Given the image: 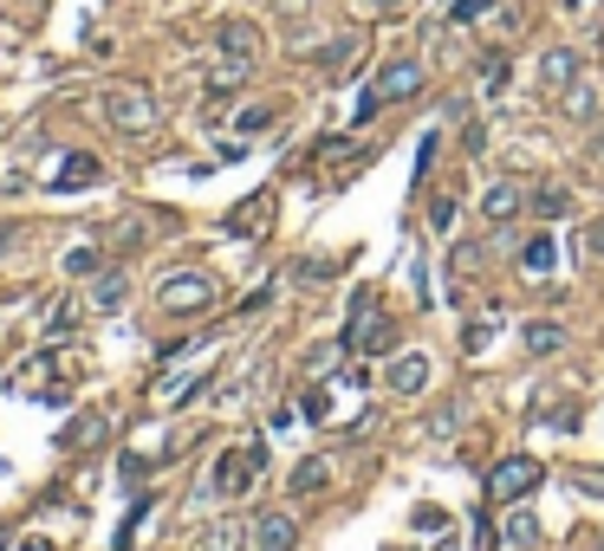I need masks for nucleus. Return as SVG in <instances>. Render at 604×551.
Wrapping results in <instances>:
<instances>
[{"label": "nucleus", "instance_id": "nucleus-29", "mask_svg": "<svg viewBox=\"0 0 604 551\" xmlns=\"http://www.w3.org/2000/svg\"><path fill=\"white\" fill-rule=\"evenodd\" d=\"M488 344H494V318H475V325L461 331V351H468V357H481Z\"/></svg>", "mask_w": 604, "mask_h": 551}, {"label": "nucleus", "instance_id": "nucleus-26", "mask_svg": "<svg viewBox=\"0 0 604 551\" xmlns=\"http://www.w3.org/2000/svg\"><path fill=\"white\" fill-rule=\"evenodd\" d=\"M66 273H72V279H91V273H105V254L85 240V247H72V254H66Z\"/></svg>", "mask_w": 604, "mask_h": 551}, {"label": "nucleus", "instance_id": "nucleus-6", "mask_svg": "<svg viewBox=\"0 0 604 551\" xmlns=\"http://www.w3.org/2000/svg\"><path fill=\"white\" fill-rule=\"evenodd\" d=\"M261 468H266V447H261V441H241V447H227V454H222V468H215V493H222V500L247 493Z\"/></svg>", "mask_w": 604, "mask_h": 551}, {"label": "nucleus", "instance_id": "nucleus-32", "mask_svg": "<svg viewBox=\"0 0 604 551\" xmlns=\"http://www.w3.org/2000/svg\"><path fill=\"white\" fill-rule=\"evenodd\" d=\"M539 422H553V429H578V403H559V409H539Z\"/></svg>", "mask_w": 604, "mask_h": 551}, {"label": "nucleus", "instance_id": "nucleus-2", "mask_svg": "<svg viewBox=\"0 0 604 551\" xmlns=\"http://www.w3.org/2000/svg\"><path fill=\"white\" fill-rule=\"evenodd\" d=\"M156 305H163L169 318H202V312L215 305V279H208V273H163Z\"/></svg>", "mask_w": 604, "mask_h": 551}, {"label": "nucleus", "instance_id": "nucleus-18", "mask_svg": "<svg viewBox=\"0 0 604 551\" xmlns=\"http://www.w3.org/2000/svg\"><path fill=\"white\" fill-rule=\"evenodd\" d=\"M572 337H566V325H553V318H533L527 325V351L533 357H553V351H566Z\"/></svg>", "mask_w": 604, "mask_h": 551}, {"label": "nucleus", "instance_id": "nucleus-21", "mask_svg": "<svg viewBox=\"0 0 604 551\" xmlns=\"http://www.w3.org/2000/svg\"><path fill=\"white\" fill-rule=\"evenodd\" d=\"M202 390H208V370H189V376L163 383V390H156V403H163V409H176V403H189V396H202Z\"/></svg>", "mask_w": 604, "mask_h": 551}, {"label": "nucleus", "instance_id": "nucleus-17", "mask_svg": "<svg viewBox=\"0 0 604 551\" xmlns=\"http://www.w3.org/2000/svg\"><path fill=\"white\" fill-rule=\"evenodd\" d=\"M553 266H559V240H553V234H533L527 247H520V273H533V279H546Z\"/></svg>", "mask_w": 604, "mask_h": 551}, {"label": "nucleus", "instance_id": "nucleus-12", "mask_svg": "<svg viewBox=\"0 0 604 551\" xmlns=\"http://www.w3.org/2000/svg\"><path fill=\"white\" fill-rule=\"evenodd\" d=\"M247 545H254V532H241V519H208L195 532V551H247Z\"/></svg>", "mask_w": 604, "mask_h": 551}, {"label": "nucleus", "instance_id": "nucleus-19", "mask_svg": "<svg viewBox=\"0 0 604 551\" xmlns=\"http://www.w3.org/2000/svg\"><path fill=\"white\" fill-rule=\"evenodd\" d=\"M527 208H533L539 220H566V215H572V188H533Z\"/></svg>", "mask_w": 604, "mask_h": 551}, {"label": "nucleus", "instance_id": "nucleus-24", "mask_svg": "<svg viewBox=\"0 0 604 551\" xmlns=\"http://www.w3.org/2000/svg\"><path fill=\"white\" fill-rule=\"evenodd\" d=\"M507 78H514L507 52H488V59H481V91H488V98H500V91H507Z\"/></svg>", "mask_w": 604, "mask_h": 551}, {"label": "nucleus", "instance_id": "nucleus-8", "mask_svg": "<svg viewBox=\"0 0 604 551\" xmlns=\"http://www.w3.org/2000/svg\"><path fill=\"white\" fill-rule=\"evenodd\" d=\"M254 551H293L300 545V525H293V513L286 506H266V513H254Z\"/></svg>", "mask_w": 604, "mask_h": 551}, {"label": "nucleus", "instance_id": "nucleus-4", "mask_svg": "<svg viewBox=\"0 0 604 551\" xmlns=\"http://www.w3.org/2000/svg\"><path fill=\"white\" fill-rule=\"evenodd\" d=\"M422 59H410V52H403V59H383L378 66V85H371V98H378V110L383 105H410V98H422Z\"/></svg>", "mask_w": 604, "mask_h": 551}, {"label": "nucleus", "instance_id": "nucleus-31", "mask_svg": "<svg viewBox=\"0 0 604 551\" xmlns=\"http://www.w3.org/2000/svg\"><path fill=\"white\" fill-rule=\"evenodd\" d=\"M266 124H273V105H254V110H241V124H234V130H241V137H254V130H266Z\"/></svg>", "mask_w": 604, "mask_h": 551}, {"label": "nucleus", "instance_id": "nucleus-11", "mask_svg": "<svg viewBox=\"0 0 604 551\" xmlns=\"http://www.w3.org/2000/svg\"><path fill=\"white\" fill-rule=\"evenodd\" d=\"M312 59H319V72L344 78L351 66H358V59H364V33H339V39H325V46H319Z\"/></svg>", "mask_w": 604, "mask_h": 551}, {"label": "nucleus", "instance_id": "nucleus-38", "mask_svg": "<svg viewBox=\"0 0 604 551\" xmlns=\"http://www.w3.org/2000/svg\"><path fill=\"white\" fill-rule=\"evenodd\" d=\"M429 163H436V137H422V149H416V183L429 176Z\"/></svg>", "mask_w": 604, "mask_h": 551}, {"label": "nucleus", "instance_id": "nucleus-33", "mask_svg": "<svg viewBox=\"0 0 604 551\" xmlns=\"http://www.w3.org/2000/svg\"><path fill=\"white\" fill-rule=\"evenodd\" d=\"M429 227H442V234L455 227V201H449V195H436V201H429Z\"/></svg>", "mask_w": 604, "mask_h": 551}, {"label": "nucleus", "instance_id": "nucleus-25", "mask_svg": "<svg viewBox=\"0 0 604 551\" xmlns=\"http://www.w3.org/2000/svg\"><path fill=\"white\" fill-rule=\"evenodd\" d=\"M266 215H273V195H254L247 208H234V215H227V227H234V234H241V227H266Z\"/></svg>", "mask_w": 604, "mask_h": 551}, {"label": "nucleus", "instance_id": "nucleus-28", "mask_svg": "<svg viewBox=\"0 0 604 551\" xmlns=\"http://www.w3.org/2000/svg\"><path fill=\"white\" fill-rule=\"evenodd\" d=\"M332 396H339V390H332V383H319V390H305V415H312V422H332Z\"/></svg>", "mask_w": 604, "mask_h": 551}, {"label": "nucleus", "instance_id": "nucleus-27", "mask_svg": "<svg viewBox=\"0 0 604 551\" xmlns=\"http://www.w3.org/2000/svg\"><path fill=\"white\" fill-rule=\"evenodd\" d=\"M578 259H585V266H604V220H592V227L578 234Z\"/></svg>", "mask_w": 604, "mask_h": 551}, {"label": "nucleus", "instance_id": "nucleus-15", "mask_svg": "<svg viewBox=\"0 0 604 551\" xmlns=\"http://www.w3.org/2000/svg\"><path fill=\"white\" fill-rule=\"evenodd\" d=\"M520 208H527V195H520L514 183H494L488 195H481V215H488L494 227H507V220L520 215Z\"/></svg>", "mask_w": 604, "mask_h": 551}, {"label": "nucleus", "instance_id": "nucleus-39", "mask_svg": "<svg viewBox=\"0 0 604 551\" xmlns=\"http://www.w3.org/2000/svg\"><path fill=\"white\" fill-rule=\"evenodd\" d=\"M592 169H604V130L592 137Z\"/></svg>", "mask_w": 604, "mask_h": 551}, {"label": "nucleus", "instance_id": "nucleus-37", "mask_svg": "<svg viewBox=\"0 0 604 551\" xmlns=\"http://www.w3.org/2000/svg\"><path fill=\"white\" fill-rule=\"evenodd\" d=\"M572 486H578L585 500H604V474H578V480H572Z\"/></svg>", "mask_w": 604, "mask_h": 551}, {"label": "nucleus", "instance_id": "nucleus-20", "mask_svg": "<svg viewBox=\"0 0 604 551\" xmlns=\"http://www.w3.org/2000/svg\"><path fill=\"white\" fill-rule=\"evenodd\" d=\"M559 110H566V117H598V85L572 78L566 91H559Z\"/></svg>", "mask_w": 604, "mask_h": 551}, {"label": "nucleus", "instance_id": "nucleus-23", "mask_svg": "<svg viewBox=\"0 0 604 551\" xmlns=\"http://www.w3.org/2000/svg\"><path fill=\"white\" fill-rule=\"evenodd\" d=\"M344 351H351V344H312V351H305V376H332V370L344 364Z\"/></svg>", "mask_w": 604, "mask_h": 551}, {"label": "nucleus", "instance_id": "nucleus-41", "mask_svg": "<svg viewBox=\"0 0 604 551\" xmlns=\"http://www.w3.org/2000/svg\"><path fill=\"white\" fill-rule=\"evenodd\" d=\"M566 7H572V13H578V7H585V0H566Z\"/></svg>", "mask_w": 604, "mask_h": 551}, {"label": "nucleus", "instance_id": "nucleus-7", "mask_svg": "<svg viewBox=\"0 0 604 551\" xmlns=\"http://www.w3.org/2000/svg\"><path fill=\"white\" fill-rule=\"evenodd\" d=\"M429 376H436V364H429L422 351H397V357L383 364V383H390V396H422V390H429Z\"/></svg>", "mask_w": 604, "mask_h": 551}, {"label": "nucleus", "instance_id": "nucleus-1", "mask_svg": "<svg viewBox=\"0 0 604 551\" xmlns=\"http://www.w3.org/2000/svg\"><path fill=\"white\" fill-rule=\"evenodd\" d=\"M105 117H111L117 137H150L156 130V98L144 85H111L105 91Z\"/></svg>", "mask_w": 604, "mask_h": 551}, {"label": "nucleus", "instance_id": "nucleus-36", "mask_svg": "<svg viewBox=\"0 0 604 551\" xmlns=\"http://www.w3.org/2000/svg\"><path fill=\"white\" fill-rule=\"evenodd\" d=\"M481 259H488V254H481V247H455V273H475Z\"/></svg>", "mask_w": 604, "mask_h": 551}, {"label": "nucleus", "instance_id": "nucleus-40", "mask_svg": "<svg viewBox=\"0 0 604 551\" xmlns=\"http://www.w3.org/2000/svg\"><path fill=\"white\" fill-rule=\"evenodd\" d=\"M20 551H52V545H46V539H33V545H20Z\"/></svg>", "mask_w": 604, "mask_h": 551}, {"label": "nucleus", "instance_id": "nucleus-16", "mask_svg": "<svg viewBox=\"0 0 604 551\" xmlns=\"http://www.w3.org/2000/svg\"><path fill=\"white\" fill-rule=\"evenodd\" d=\"M500 545H514V551L539 545V519H533V506H514V513L500 519Z\"/></svg>", "mask_w": 604, "mask_h": 551}, {"label": "nucleus", "instance_id": "nucleus-34", "mask_svg": "<svg viewBox=\"0 0 604 551\" xmlns=\"http://www.w3.org/2000/svg\"><path fill=\"white\" fill-rule=\"evenodd\" d=\"M364 7H371V13H378V20H397V13H410L416 0H364Z\"/></svg>", "mask_w": 604, "mask_h": 551}, {"label": "nucleus", "instance_id": "nucleus-13", "mask_svg": "<svg viewBox=\"0 0 604 551\" xmlns=\"http://www.w3.org/2000/svg\"><path fill=\"white\" fill-rule=\"evenodd\" d=\"M85 298H91V312H124V298H130V279L124 273H91V286H85Z\"/></svg>", "mask_w": 604, "mask_h": 551}, {"label": "nucleus", "instance_id": "nucleus-22", "mask_svg": "<svg viewBox=\"0 0 604 551\" xmlns=\"http://www.w3.org/2000/svg\"><path fill=\"white\" fill-rule=\"evenodd\" d=\"M325 480H332V468H325V461H319V454H312V461H300V468H293V493H325Z\"/></svg>", "mask_w": 604, "mask_h": 551}, {"label": "nucleus", "instance_id": "nucleus-30", "mask_svg": "<svg viewBox=\"0 0 604 551\" xmlns=\"http://www.w3.org/2000/svg\"><path fill=\"white\" fill-rule=\"evenodd\" d=\"M481 13H494V0H449V27H468Z\"/></svg>", "mask_w": 604, "mask_h": 551}, {"label": "nucleus", "instance_id": "nucleus-10", "mask_svg": "<svg viewBox=\"0 0 604 551\" xmlns=\"http://www.w3.org/2000/svg\"><path fill=\"white\" fill-rule=\"evenodd\" d=\"M98 176H105V169H98V156H85V149H66V156L52 163V188H59V195H72V188H91Z\"/></svg>", "mask_w": 604, "mask_h": 551}, {"label": "nucleus", "instance_id": "nucleus-14", "mask_svg": "<svg viewBox=\"0 0 604 551\" xmlns=\"http://www.w3.org/2000/svg\"><path fill=\"white\" fill-rule=\"evenodd\" d=\"M572 78H578V52H572V46L539 52V85H546V91H566Z\"/></svg>", "mask_w": 604, "mask_h": 551}, {"label": "nucleus", "instance_id": "nucleus-42", "mask_svg": "<svg viewBox=\"0 0 604 551\" xmlns=\"http://www.w3.org/2000/svg\"><path fill=\"white\" fill-rule=\"evenodd\" d=\"M0 545H7V525H0Z\"/></svg>", "mask_w": 604, "mask_h": 551}, {"label": "nucleus", "instance_id": "nucleus-35", "mask_svg": "<svg viewBox=\"0 0 604 551\" xmlns=\"http://www.w3.org/2000/svg\"><path fill=\"white\" fill-rule=\"evenodd\" d=\"M461 149H468V156H481V149H488V130H481V124H468V130H461Z\"/></svg>", "mask_w": 604, "mask_h": 551}, {"label": "nucleus", "instance_id": "nucleus-3", "mask_svg": "<svg viewBox=\"0 0 604 551\" xmlns=\"http://www.w3.org/2000/svg\"><path fill=\"white\" fill-rule=\"evenodd\" d=\"M539 480H546V468H539L533 454H507V461L488 474V493L500 500V506H520L527 493H539Z\"/></svg>", "mask_w": 604, "mask_h": 551}, {"label": "nucleus", "instance_id": "nucleus-5", "mask_svg": "<svg viewBox=\"0 0 604 551\" xmlns=\"http://www.w3.org/2000/svg\"><path fill=\"white\" fill-rule=\"evenodd\" d=\"M344 344H351V357H397V325L383 318V305H371V312L351 318Z\"/></svg>", "mask_w": 604, "mask_h": 551}, {"label": "nucleus", "instance_id": "nucleus-9", "mask_svg": "<svg viewBox=\"0 0 604 551\" xmlns=\"http://www.w3.org/2000/svg\"><path fill=\"white\" fill-rule=\"evenodd\" d=\"M215 46H222L227 66H247V72H254V59H261V27H247V20H227L222 33H215Z\"/></svg>", "mask_w": 604, "mask_h": 551}]
</instances>
